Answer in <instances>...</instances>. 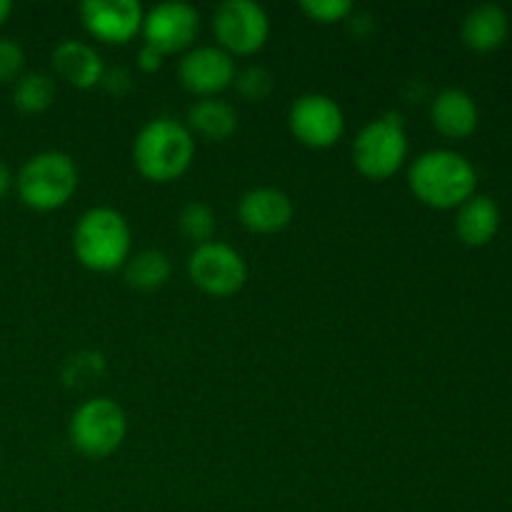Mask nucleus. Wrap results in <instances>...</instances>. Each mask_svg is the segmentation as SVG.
<instances>
[{"instance_id":"15","label":"nucleus","mask_w":512,"mask_h":512,"mask_svg":"<svg viewBox=\"0 0 512 512\" xmlns=\"http://www.w3.org/2000/svg\"><path fill=\"white\" fill-rule=\"evenodd\" d=\"M430 118H433L435 130L445 138H468L478 128V105H475L473 95L465 93L460 88H445L443 93H438V98L433 100V108H430Z\"/></svg>"},{"instance_id":"9","label":"nucleus","mask_w":512,"mask_h":512,"mask_svg":"<svg viewBox=\"0 0 512 512\" xmlns=\"http://www.w3.org/2000/svg\"><path fill=\"white\" fill-rule=\"evenodd\" d=\"M288 125L295 140L308 148L323 150L343 138L345 115L330 95L305 93L290 105Z\"/></svg>"},{"instance_id":"17","label":"nucleus","mask_w":512,"mask_h":512,"mask_svg":"<svg viewBox=\"0 0 512 512\" xmlns=\"http://www.w3.org/2000/svg\"><path fill=\"white\" fill-rule=\"evenodd\" d=\"M500 208L488 195H473L458 208L455 233L470 248H483L498 235Z\"/></svg>"},{"instance_id":"18","label":"nucleus","mask_w":512,"mask_h":512,"mask_svg":"<svg viewBox=\"0 0 512 512\" xmlns=\"http://www.w3.org/2000/svg\"><path fill=\"white\" fill-rule=\"evenodd\" d=\"M188 130L210 143H223L238 130V113L225 100L203 98L188 110Z\"/></svg>"},{"instance_id":"21","label":"nucleus","mask_w":512,"mask_h":512,"mask_svg":"<svg viewBox=\"0 0 512 512\" xmlns=\"http://www.w3.org/2000/svg\"><path fill=\"white\" fill-rule=\"evenodd\" d=\"M180 233L188 240H193L195 245H205L213 240L215 228H218V220H215L213 208L208 203H200V200H193V203L185 205L178 215Z\"/></svg>"},{"instance_id":"20","label":"nucleus","mask_w":512,"mask_h":512,"mask_svg":"<svg viewBox=\"0 0 512 512\" xmlns=\"http://www.w3.org/2000/svg\"><path fill=\"white\" fill-rule=\"evenodd\" d=\"M55 80L45 73H25L13 83V105L25 115H38L53 105Z\"/></svg>"},{"instance_id":"27","label":"nucleus","mask_w":512,"mask_h":512,"mask_svg":"<svg viewBox=\"0 0 512 512\" xmlns=\"http://www.w3.org/2000/svg\"><path fill=\"white\" fill-rule=\"evenodd\" d=\"M10 13H13V5H10V0H0V25L10 18Z\"/></svg>"},{"instance_id":"14","label":"nucleus","mask_w":512,"mask_h":512,"mask_svg":"<svg viewBox=\"0 0 512 512\" xmlns=\"http://www.w3.org/2000/svg\"><path fill=\"white\" fill-rule=\"evenodd\" d=\"M53 68L60 80L78 90H90L103 83L105 65L93 45L83 40H63L53 50Z\"/></svg>"},{"instance_id":"3","label":"nucleus","mask_w":512,"mask_h":512,"mask_svg":"<svg viewBox=\"0 0 512 512\" xmlns=\"http://www.w3.org/2000/svg\"><path fill=\"white\" fill-rule=\"evenodd\" d=\"M128 220L113 208H93L83 213L73 230L75 258L93 273H113L123 268L130 258Z\"/></svg>"},{"instance_id":"19","label":"nucleus","mask_w":512,"mask_h":512,"mask_svg":"<svg viewBox=\"0 0 512 512\" xmlns=\"http://www.w3.org/2000/svg\"><path fill=\"white\" fill-rule=\"evenodd\" d=\"M170 273H173V265H170V258L163 253V250H140L133 258H128L125 263V280H128L130 288L143 290V293H150V290H158L168 283Z\"/></svg>"},{"instance_id":"23","label":"nucleus","mask_w":512,"mask_h":512,"mask_svg":"<svg viewBox=\"0 0 512 512\" xmlns=\"http://www.w3.org/2000/svg\"><path fill=\"white\" fill-rule=\"evenodd\" d=\"M300 10L308 15L315 23H340V20L348 18L353 13V3L350 0H303Z\"/></svg>"},{"instance_id":"13","label":"nucleus","mask_w":512,"mask_h":512,"mask_svg":"<svg viewBox=\"0 0 512 512\" xmlns=\"http://www.w3.org/2000/svg\"><path fill=\"white\" fill-rule=\"evenodd\" d=\"M293 215L295 205L293 200H290V195L278 188H268V185L248 190L238 203L240 223H243L250 233L258 235L280 233V230H285L293 223Z\"/></svg>"},{"instance_id":"6","label":"nucleus","mask_w":512,"mask_h":512,"mask_svg":"<svg viewBox=\"0 0 512 512\" xmlns=\"http://www.w3.org/2000/svg\"><path fill=\"white\" fill-rule=\"evenodd\" d=\"M408 158V135L395 115L370 120L353 143V163L368 180H388Z\"/></svg>"},{"instance_id":"10","label":"nucleus","mask_w":512,"mask_h":512,"mask_svg":"<svg viewBox=\"0 0 512 512\" xmlns=\"http://www.w3.org/2000/svg\"><path fill=\"white\" fill-rule=\"evenodd\" d=\"M200 30V15L193 5L170 0V3L155 5L143 18L145 45L155 48L163 55L183 53L193 45Z\"/></svg>"},{"instance_id":"4","label":"nucleus","mask_w":512,"mask_h":512,"mask_svg":"<svg viewBox=\"0 0 512 512\" xmlns=\"http://www.w3.org/2000/svg\"><path fill=\"white\" fill-rule=\"evenodd\" d=\"M15 190L23 205L38 213H50L73 198L78 190V165L68 153L43 150L23 163L15 175Z\"/></svg>"},{"instance_id":"7","label":"nucleus","mask_w":512,"mask_h":512,"mask_svg":"<svg viewBox=\"0 0 512 512\" xmlns=\"http://www.w3.org/2000/svg\"><path fill=\"white\" fill-rule=\"evenodd\" d=\"M213 33L230 55H253L268 43L270 18L253 0H225L213 13Z\"/></svg>"},{"instance_id":"1","label":"nucleus","mask_w":512,"mask_h":512,"mask_svg":"<svg viewBox=\"0 0 512 512\" xmlns=\"http://www.w3.org/2000/svg\"><path fill=\"white\" fill-rule=\"evenodd\" d=\"M408 185L428 208L450 210L473 198L478 175L465 155L455 150H428L410 165Z\"/></svg>"},{"instance_id":"16","label":"nucleus","mask_w":512,"mask_h":512,"mask_svg":"<svg viewBox=\"0 0 512 512\" xmlns=\"http://www.w3.org/2000/svg\"><path fill=\"white\" fill-rule=\"evenodd\" d=\"M508 13L495 3H483L470 10L460 25V38L475 53L498 50L508 38Z\"/></svg>"},{"instance_id":"26","label":"nucleus","mask_w":512,"mask_h":512,"mask_svg":"<svg viewBox=\"0 0 512 512\" xmlns=\"http://www.w3.org/2000/svg\"><path fill=\"white\" fill-rule=\"evenodd\" d=\"M15 185V178L13 173H10V168L5 165V160H0V198H5V195L10 193V188Z\"/></svg>"},{"instance_id":"24","label":"nucleus","mask_w":512,"mask_h":512,"mask_svg":"<svg viewBox=\"0 0 512 512\" xmlns=\"http://www.w3.org/2000/svg\"><path fill=\"white\" fill-rule=\"evenodd\" d=\"M25 50L18 40L0 38V85L15 83L23 75Z\"/></svg>"},{"instance_id":"22","label":"nucleus","mask_w":512,"mask_h":512,"mask_svg":"<svg viewBox=\"0 0 512 512\" xmlns=\"http://www.w3.org/2000/svg\"><path fill=\"white\" fill-rule=\"evenodd\" d=\"M235 85H238L243 98L260 103V100H265L273 93V75L265 68H260V65H250L243 73L235 75Z\"/></svg>"},{"instance_id":"8","label":"nucleus","mask_w":512,"mask_h":512,"mask_svg":"<svg viewBox=\"0 0 512 512\" xmlns=\"http://www.w3.org/2000/svg\"><path fill=\"white\" fill-rule=\"evenodd\" d=\"M188 275L195 288L203 290L213 298H230L240 293L248 280V265L243 255L225 243L195 245L188 258Z\"/></svg>"},{"instance_id":"25","label":"nucleus","mask_w":512,"mask_h":512,"mask_svg":"<svg viewBox=\"0 0 512 512\" xmlns=\"http://www.w3.org/2000/svg\"><path fill=\"white\" fill-rule=\"evenodd\" d=\"M163 58H165L163 53H158V50L150 48V45H143L138 65H140V70H145V73H153V70H158L160 65H163Z\"/></svg>"},{"instance_id":"2","label":"nucleus","mask_w":512,"mask_h":512,"mask_svg":"<svg viewBox=\"0 0 512 512\" xmlns=\"http://www.w3.org/2000/svg\"><path fill=\"white\" fill-rule=\"evenodd\" d=\"M195 158V138L175 118H153L133 140V163L150 183H173Z\"/></svg>"},{"instance_id":"11","label":"nucleus","mask_w":512,"mask_h":512,"mask_svg":"<svg viewBox=\"0 0 512 512\" xmlns=\"http://www.w3.org/2000/svg\"><path fill=\"white\" fill-rule=\"evenodd\" d=\"M178 75L185 90L203 98H215L235 83L238 70H235L233 55L225 53L220 45H200L183 55Z\"/></svg>"},{"instance_id":"12","label":"nucleus","mask_w":512,"mask_h":512,"mask_svg":"<svg viewBox=\"0 0 512 512\" xmlns=\"http://www.w3.org/2000/svg\"><path fill=\"white\" fill-rule=\"evenodd\" d=\"M80 18L93 38L123 45L143 30L145 13L135 0H85Z\"/></svg>"},{"instance_id":"5","label":"nucleus","mask_w":512,"mask_h":512,"mask_svg":"<svg viewBox=\"0 0 512 512\" xmlns=\"http://www.w3.org/2000/svg\"><path fill=\"white\" fill-rule=\"evenodd\" d=\"M128 420L123 408L110 398H90L73 413L68 425L70 445L85 458H108L123 445Z\"/></svg>"}]
</instances>
